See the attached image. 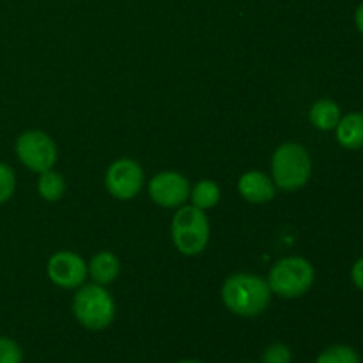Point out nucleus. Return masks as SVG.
I'll return each mask as SVG.
<instances>
[{"label":"nucleus","instance_id":"obj_2","mask_svg":"<svg viewBox=\"0 0 363 363\" xmlns=\"http://www.w3.org/2000/svg\"><path fill=\"white\" fill-rule=\"evenodd\" d=\"M273 183L277 188L294 191L308 183L312 174V160L307 149L296 142L279 145L272 158Z\"/></svg>","mask_w":363,"mask_h":363},{"label":"nucleus","instance_id":"obj_13","mask_svg":"<svg viewBox=\"0 0 363 363\" xmlns=\"http://www.w3.org/2000/svg\"><path fill=\"white\" fill-rule=\"evenodd\" d=\"M342 112H340V106L337 105L333 99L321 98L311 106L308 110V119L314 124V128L321 131H332L335 130L337 124H339Z\"/></svg>","mask_w":363,"mask_h":363},{"label":"nucleus","instance_id":"obj_5","mask_svg":"<svg viewBox=\"0 0 363 363\" xmlns=\"http://www.w3.org/2000/svg\"><path fill=\"white\" fill-rule=\"evenodd\" d=\"M172 241L183 255H199L209 243V222L204 209L184 206L172 218Z\"/></svg>","mask_w":363,"mask_h":363},{"label":"nucleus","instance_id":"obj_15","mask_svg":"<svg viewBox=\"0 0 363 363\" xmlns=\"http://www.w3.org/2000/svg\"><path fill=\"white\" fill-rule=\"evenodd\" d=\"M38 190L45 201L57 202L59 199H62L64 191H66V181L59 172L50 169L46 172H41V176H39Z\"/></svg>","mask_w":363,"mask_h":363},{"label":"nucleus","instance_id":"obj_7","mask_svg":"<svg viewBox=\"0 0 363 363\" xmlns=\"http://www.w3.org/2000/svg\"><path fill=\"white\" fill-rule=\"evenodd\" d=\"M144 184V170L135 160L121 158L108 167L105 174V186L113 199L130 201L137 197Z\"/></svg>","mask_w":363,"mask_h":363},{"label":"nucleus","instance_id":"obj_20","mask_svg":"<svg viewBox=\"0 0 363 363\" xmlns=\"http://www.w3.org/2000/svg\"><path fill=\"white\" fill-rule=\"evenodd\" d=\"M351 280H353L358 289L363 291V257L358 259L353 268H351Z\"/></svg>","mask_w":363,"mask_h":363},{"label":"nucleus","instance_id":"obj_8","mask_svg":"<svg viewBox=\"0 0 363 363\" xmlns=\"http://www.w3.org/2000/svg\"><path fill=\"white\" fill-rule=\"evenodd\" d=\"M46 272H48V279L62 289H77V287L84 286L89 275L87 264L82 255L67 250L53 254L48 259Z\"/></svg>","mask_w":363,"mask_h":363},{"label":"nucleus","instance_id":"obj_14","mask_svg":"<svg viewBox=\"0 0 363 363\" xmlns=\"http://www.w3.org/2000/svg\"><path fill=\"white\" fill-rule=\"evenodd\" d=\"M190 199L195 208L211 209L220 202V186L211 179H202L190 190Z\"/></svg>","mask_w":363,"mask_h":363},{"label":"nucleus","instance_id":"obj_16","mask_svg":"<svg viewBox=\"0 0 363 363\" xmlns=\"http://www.w3.org/2000/svg\"><path fill=\"white\" fill-rule=\"evenodd\" d=\"M315 363H362L360 354L354 347L346 344H335L323 351Z\"/></svg>","mask_w":363,"mask_h":363},{"label":"nucleus","instance_id":"obj_10","mask_svg":"<svg viewBox=\"0 0 363 363\" xmlns=\"http://www.w3.org/2000/svg\"><path fill=\"white\" fill-rule=\"evenodd\" d=\"M238 191L245 201L252 204H264L275 197L277 186L264 172L250 170V172H245L238 181Z\"/></svg>","mask_w":363,"mask_h":363},{"label":"nucleus","instance_id":"obj_9","mask_svg":"<svg viewBox=\"0 0 363 363\" xmlns=\"http://www.w3.org/2000/svg\"><path fill=\"white\" fill-rule=\"evenodd\" d=\"M149 197L162 208H181L190 197V183L183 174L165 170L149 181Z\"/></svg>","mask_w":363,"mask_h":363},{"label":"nucleus","instance_id":"obj_12","mask_svg":"<svg viewBox=\"0 0 363 363\" xmlns=\"http://www.w3.org/2000/svg\"><path fill=\"white\" fill-rule=\"evenodd\" d=\"M119 259H117L116 254H112L108 250H103L99 254H96L87 264V273L94 280V284H99V286H108V284H112L119 277Z\"/></svg>","mask_w":363,"mask_h":363},{"label":"nucleus","instance_id":"obj_17","mask_svg":"<svg viewBox=\"0 0 363 363\" xmlns=\"http://www.w3.org/2000/svg\"><path fill=\"white\" fill-rule=\"evenodd\" d=\"M293 362V351L289 346L282 342H275L268 346L262 353L261 363H291Z\"/></svg>","mask_w":363,"mask_h":363},{"label":"nucleus","instance_id":"obj_19","mask_svg":"<svg viewBox=\"0 0 363 363\" xmlns=\"http://www.w3.org/2000/svg\"><path fill=\"white\" fill-rule=\"evenodd\" d=\"M23 353L16 340L9 337H0V363H21Z\"/></svg>","mask_w":363,"mask_h":363},{"label":"nucleus","instance_id":"obj_18","mask_svg":"<svg viewBox=\"0 0 363 363\" xmlns=\"http://www.w3.org/2000/svg\"><path fill=\"white\" fill-rule=\"evenodd\" d=\"M16 188V176L7 163L0 162V204L9 201Z\"/></svg>","mask_w":363,"mask_h":363},{"label":"nucleus","instance_id":"obj_22","mask_svg":"<svg viewBox=\"0 0 363 363\" xmlns=\"http://www.w3.org/2000/svg\"><path fill=\"white\" fill-rule=\"evenodd\" d=\"M177 363H202V362H197V360H181V362H177Z\"/></svg>","mask_w":363,"mask_h":363},{"label":"nucleus","instance_id":"obj_1","mask_svg":"<svg viewBox=\"0 0 363 363\" xmlns=\"http://www.w3.org/2000/svg\"><path fill=\"white\" fill-rule=\"evenodd\" d=\"M222 301L240 318H255L268 308L272 289L268 280L250 273H236L222 286Z\"/></svg>","mask_w":363,"mask_h":363},{"label":"nucleus","instance_id":"obj_3","mask_svg":"<svg viewBox=\"0 0 363 363\" xmlns=\"http://www.w3.org/2000/svg\"><path fill=\"white\" fill-rule=\"evenodd\" d=\"M73 314L84 328L101 332L108 328L116 318V301L105 286L87 284L78 287L73 298Z\"/></svg>","mask_w":363,"mask_h":363},{"label":"nucleus","instance_id":"obj_4","mask_svg":"<svg viewBox=\"0 0 363 363\" xmlns=\"http://www.w3.org/2000/svg\"><path fill=\"white\" fill-rule=\"evenodd\" d=\"M314 266L303 257H284L275 262L268 275V286L273 294L294 300L311 291L314 284Z\"/></svg>","mask_w":363,"mask_h":363},{"label":"nucleus","instance_id":"obj_21","mask_svg":"<svg viewBox=\"0 0 363 363\" xmlns=\"http://www.w3.org/2000/svg\"><path fill=\"white\" fill-rule=\"evenodd\" d=\"M354 25H357V30L360 32V35L363 38V0L360 2V6L357 7V11H354Z\"/></svg>","mask_w":363,"mask_h":363},{"label":"nucleus","instance_id":"obj_23","mask_svg":"<svg viewBox=\"0 0 363 363\" xmlns=\"http://www.w3.org/2000/svg\"><path fill=\"white\" fill-rule=\"evenodd\" d=\"M247 363H257V362H247Z\"/></svg>","mask_w":363,"mask_h":363},{"label":"nucleus","instance_id":"obj_6","mask_svg":"<svg viewBox=\"0 0 363 363\" xmlns=\"http://www.w3.org/2000/svg\"><path fill=\"white\" fill-rule=\"evenodd\" d=\"M16 156L32 172H46L57 162V145L46 133L30 130L16 138Z\"/></svg>","mask_w":363,"mask_h":363},{"label":"nucleus","instance_id":"obj_11","mask_svg":"<svg viewBox=\"0 0 363 363\" xmlns=\"http://www.w3.org/2000/svg\"><path fill=\"white\" fill-rule=\"evenodd\" d=\"M337 142L347 151H358L363 147V113L350 112L340 117L335 128Z\"/></svg>","mask_w":363,"mask_h":363}]
</instances>
